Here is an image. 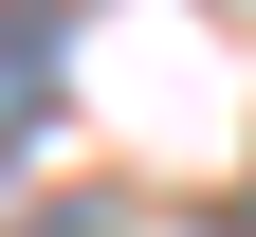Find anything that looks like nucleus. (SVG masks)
<instances>
[{"mask_svg": "<svg viewBox=\"0 0 256 237\" xmlns=\"http://www.w3.org/2000/svg\"><path fill=\"white\" fill-rule=\"evenodd\" d=\"M55 128V0H0V164Z\"/></svg>", "mask_w": 256, "mask_h": 237, "instance_id": "f257e3e1", "label": "nucleus"}, {"mask_svg": "<svg viewBox=\"0 0 256 237\" xmlns=\"http://www.w3.org/2000/svg\"><path fill=\"white\" fill-rule=\"evenodd\" d=\"M37 237H92V219H37Z\"/></svg>", "mask_w": 256, "mask_h": 237, "instance_id": "f03ea898", "label": "nucleus"}]
</instances>
